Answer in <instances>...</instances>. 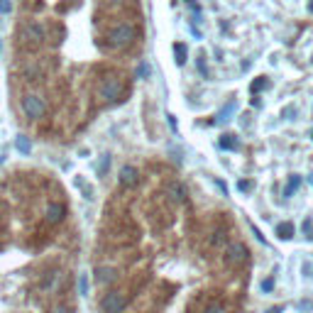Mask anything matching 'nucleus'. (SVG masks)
<instances>
[{
	"instance_id": "nucleus-1",
	"label": "nucleus",
	"mask_w": 313,
	"mask_h": 313,
	"mask_svg": "<svg viewBox=\"0 0 313 313\" xmlns=\"http://www.w3.org/2000/svg\"><path fill=\"white\" fill-rule=\"evenodd\" d=\"M135 42V27L132 25H117L108 32V44L115 49H127Z\"/></svg>"
},
{
	"instance_id": "nucleus-2",
	"label": "nucleus",
	"mask_w": 313,
	"mask_h": 313,
	"mask_svg": "<svg viewBox=\"0 0 313 313\" xmlns=\"http://www.w3.org/2000/svg\"><path fill=\"white\" fill-rule=\"evenodd\" d=\"M22 110L30 120H39V117L47 115V100L39 93H27L22 98Z\"/></svg>"
},
{
	"instance_id": "nucleus-3",
	"label": "nucleus",
	"mask_w": 313,
	"mask_h": 313,
	"mask_svg": "<svg viewBox=\"0 0 313 313\" xmlns=\"http://www.w3.org/2000/svg\"><path fill=\"white\" fill-rule=\"evenodd\" d=\"M125 306H127V296L122 291H110L103 298V311L105 313H122Z\"/></svg>"
},
{
	"instance_id": "nucleus-4",
	"label": "nucleus",
	"mask_w": 313,
	"mask_h": 313,
	"mask_svg": "<svg viewBox=\"0 0 313 313\" xmlns=\"http://www.w3.org/2000/svg\"><path fill=\"white\" fill-rule=\"evenodd\" d=\"M98 93H100V98H103L105 103L117 100V98H120V93H122V83H120V78H105V81L100 83Z\"/></svg>"
},
{
	"instance_id": "nucleus-5",
	"label": "nucleus",
	"mask_w": 313,
	"mask_h": 313,
	"mask_svg": "<svg viewBox=\"0 0 313 313\" xmlns=\"http://www.w3.org/2000/svg\"><path fill=\"white\" fill-rule=\"evenodd\" d=\"M247 247L242 245V242H233L230 247H228V252H225V262H228V267H240V264H245L247 262Z\"/></svg>"
},
{
	"instance_id": "nucleus-6",
	"label": "nucleus",
	"mask_w": 313,
	"mask_h": 313,
	"mask_svg": "<svg viewBox=\"0 0 313 313\" xmlns=\"http://www.w3.org/2000/svg\"><path fill=\"white\" fill-rule=\"evenodd\" d=\"M64 215H66V208H64L61 203H49V206H47V213H44V220H47L49 225H57V223L64 220Z\"/></svg>"
},
{
	"instance_id": "nucleus-7",
	"label": "nucleus",
	"mask_w": 313,
	"mask_h": 313,
	"mask_svg": "<svg viewBox=\"0 0 313 313\" xmlns=\"http://www.w3.org/2000/svg\"><path fill=\"white\" fill-rule=\"evenodd\" d=\"M137 179H139V174H137V169L135 167H122L120 169V176H117V181L122 184V186H135L137 184Z\"/></svg>"
},
{
	"instance_id": "nucleus-8",
	"label": "nucleus",
	"mask_w": 313,
	"mask_h": 313,
	"mask_svg": "<svg viewBox=\"0 0 313 313\" xmlns=\"http://www.w3.org/2000/svg\"><path fill=\"white\" fill-rule=\"evenodd\" d=\"M44 35H47V32H44V27H42L39 22H30V25L25 27V37L32 39V42H42Z\"/></svg>"
},
{
	"instance_id": "nucleus-9",
	"label": "nucleus",
	"mask_w": 313,
	"mask_h": 313,
	"mask_svg": "<svg viewBox=\"0 0 313 313\" xmlns=\"http://www.w3.org/2000/svg\"><path fill=\"white\" fill-rule=\"evenodd\" d=\"M98 281L100 284H108V281H115L117 279V269H113V267H98Z\"/></svg>"
},
{
	"instance_id": "nucleus-10",
	"label": "nucleus",
	"mask_w": 313,
	"mask_h": 313,
	"mask_svg": "<svg viewBox=\"0 0 313 313\" xmlns=\"http://www.w3.org/2000/svg\"><path fill=\"white\" fill-rule=\"evenodd\" d=\"M169 196H172V201L184 203V201H186V189H184L181 184H172V186H169Z\"/></svg>"
},
{
	"instance_id": "nucleus-11",
	"label": "nucleus",
	"mask_w": 313,
	"mask_h": 313,
	"mask_svg": "<svg viewBox=\"0 0 313 313\" xmlns=\"http://www.w3.org/2000/svg\"><path fill=\"white\" fill-rule=\"evenodd\" d=\"M15 149H18L20 154H30V152H32V142H30V137L18 135V139H15Z\"/></svg>"
},
{
	"instance_id": "nucleus-12",
	"label": "nucleus",
	"mask_w": 313,
	"mask_h": 313,
	"mask_svg": "<svg viewBox=\"0 0 313 313\" xmlns=\"http://www.w3.org/2000/svg\"><path fill=\"white\" fill-rule=\"evenodd\" d=\"M174 57H176V64H179V66H184V64H186V57H189V49H186V44H184V42H179V44H174Z\"/></svg>"
},
{
	"instance_id": "nucleus-13",
	"label": "nucleus",
	"mask_w": 313,
	"mask_h": 313,
	"mask_svg": "<svg viewBox=\"0 0 313 313\" xmlns=\"http://www.w3.org/2000/svg\"><path fill=\"white\" fill-rule=\"evenodd\" d=\"M276 235L281 237V240H291L293 237V225L286 220V223H281V225H276Z\"/></svg>"
},
{
	"instance_id": "nucleus-14",
	"label": "nucleus",
	"mask_w": 313,
	"mask_h": 313,
	"mask_svg": "<svg viewBox=\"0 0 313 313\" xmlns=\"http://www.w3.org/2000/svg\"><path fill=\"white\" fill-rule=\"evenodd\" d=\"M235 108H237V103H235V100H230V103L218 113V122H228V120H230V115L235 113Z\"/></svg>"
},
{
	"instance_id": "nucleus-15",
	"label": "nucleus",
	"mask_w": 313,
	"mask_h": 313,
	"mask_svg": "<svg viewBox=\"0 0 313 313\" xmlns=\"http://www.w3.org/2000/svg\"><path fill=\"white\" fill-rule=\"evenodd\" d=\"M220 147H223V149H237L240 142H237L235 135H223V137H220Z\"/></svg>"
},
{
	"instance_id": "nucleus-16",
	"label": "nucleus",
	"mask_w": 313,
	"mask_h": 313,
	"mask_svg": "<svg viewBox=\"0 0 313 313\" xmlns=\"http://www.w3.org/2000/svg\"><path fill=\"white\" fill-rule=\"evenodd\" d=\"M301 186V176H289V184H286V189H284V196H293V191Z\"/></svg>"
},
{
	"instance_id": "nucleus-17",
	"label": "nucleus",
	"mask_w": 313,
	"mask_h": 313,
	"mask_svg": "<svg viewBox=\"0 0 313 313\" xmlns=\"http://www.w3.org/2000/svg\"><path fill=\"white\" fill-rule=\"evenodd\" d=\"M267 86H269V81H267L264 76H259L257 81H252V86H250V91H252V93H259V91H264Z\"/></svg>"
},
{
	"instance_id": "nucleus-18",
	"label": "nucleus",
	"mask_w": 313,
	"mask_h": 313,
	"mask_svg": "<svg viewBox=\"0 0 313 313\" xmlns=\"http://www.w3.org/2000/svg\"><path fill=\"white\" fill-rule=\"evenodd\" d=\"M78 293L88 296V274H78Z\"/></svg>"
},
{
	"instance_id": "nucleus-19",
	"label": "nucleus",
	"mask_w": 313,
	"mask_h": 313,
	"mask_svg": "<svg viewBox=\"0 0 313 313\" xmlns=\"http://www.w3.org/2000/svg\"><path fill=\"white\" fill-rule=\"evenodd\" d=\"M203 313H228L225 311V306L223 303H211V306H206V311Z\"/></svg>"
},
{
	"instance_id": "nucleus-20",
	"label": "nucleus",
	"mask_w": 313,
	"mask_h": 313,
	"mask_svg": "<svg viewBox=\"0 0 313 313\" xmlns=\"http://www.w3.org/2000/svg\"><path fill=\"white\" fill-rule=\"evenodd\" d=\"M0 13H3V15L13 13V0H0Z\"/></svg>"
},
{
	"instance_id": "nucleus-21",
	"label": "nucleus",
	"mask_w": 313,
	"mask_h": 313,
	"mask_svg": "<svg viewBox=\"0 0 313 313\" xmlns=\"http://www.w3.org/2000/svg\"><path fill=\"white\" fill-rule=\"evenodd\" d=\"M147 74H149L147 61H139V66H137V78H147Z\"/></svg>"
},
{
	"instance_id": "nucleus-22",
	"label": "nucleus",
	"mask_w": 313,
	"mask_h": 313,
	"mask_svg": "<svg viewBox=\"0 0 313 313\" xmlns=\"http://www.w3.org/2000/svg\"><path fill=\"white\" fill-rule=\"evenodd\" d=\"M259 286H262V291H272L274 289V279H264Z\"/></svg>"
},
{
	"instance_id": "nucleus-23",
	"label": "nucleus",
	"mask_w": 313,
	"mask_h": 313,
	"mask_svg": "<svg viewBox=\"0 0 313 313\" xmlns=\"http://www.w3.org/2000/svg\"><path fill=\"white\" fill-rule=\"evenodd\" d=\"M237 189H240V191H250V189H252V181H240Z\"/></svg>"
},
{
	"instance_id": "nucleus-24",
	"label": "nucleus",
	"mask_w": 313,
	"mask_h": 313,
	"mask_svg": "<svg viewBox=\"0 0 313 313\" xmlns=\"http://www.w3.org/2000/svg\"><path fill=\"white\" fill-rule=\"evenodd\" d=\"M303 274H306V276H313V264H311V262L303 264Z\"/></svg>"
},
{
	"instance_id": "nucleus-25",
	"label": "nucleus",
	"mask_w": 313,
	"mask_h": 313,
	"mask_svg": "<svg viewBox=\"0 0 313 313\" xmlns=\"http://www.w3.org/2000/svg\"><path fill=\"white\" fill-rule=\"evenodd\" d=\"M108 164H110V156H103V164H100V174H105Z\"/></svg>"
},
{
	"instance_id": "nucleus-26",
	"label": "nucleus",
	"mask_w": 313,
	"mask_h": 313,
	"mask_svg": "<svg viewBox=\"0 0 313 313\" xmlns=\"http://www.w3.org/2000/svg\"><path fill=\"white\" fill-rule=\"evenodd\" d=\"M198 69H201V74H203V76H208V69H206V64H203V59L198 61Z\"/></svg>"
},
{
	"instance_id": "nucleus-27",
	"label": "nucleus",
	"mask_w": 313,
	"mask_h": 313,
	"mask_svg": "<svg viewBox=\"0 0 313 313\" xmlns=\"http://www.w3.org/2000/svg\"><path fill=\"white\" fill-rule=\"evenodd\" d=\"M54 313H71L66 306H59V308H54Z\"/></svg>"
},
{
	"instance_id": "nucleus-28",
	"label": "nucleus",
	"mask_w": 313,
	"mask_h": 313,
	"mask_svg": "<svg viewBox=\"0 0 313 313\" xmlns=\"http://www.w3.org/2000/svg\"><path fill=\"white\" fill-rule=\"evenodd\" d=\"M267 313H281V306H274V308H269Z\"/></svg>"
},
{
	"instance_id": "nucleus-29",
	"label": "nucleus",
	"mask_w": 313,
	"mask_h": 313,
	"mask_svg": "<svg viewBox=\"0 0 313 313\" xmlns=\"http://www.w3.org/2000/svg\"><path fill=\"white\" fill-rule=\"evenodd\" d=\"M308 10H311V13H313V0H311V3H308Z\"/></svg>"
},
{
	"instance_id": "nucleus-30",
	"label": "nucleus",
	"mask_w": 313,
	"mask_h": 313,
	"mask_svg": "<svg viewBox=\"0 0 313 313\" xmlns=\"http://www.w3.org/2000/svg\"><path fill=\"white\" fill-rule=\"evenodd\" d=\"M308 184H313V174H311V176H308Z\"/></svg>"
},
{
	"instance_id": "nucleus-31",
	"label": "nucleus",
	"mask_w": 313,
	"mask_h": 313,
	"mask_svg": "<svg viewBox=\"0 0 313 313\" xmlns=\"http://www.w3.org/2000/svg\"><path fill=\"white\" fill-rule=\"evenodd\" d=\"M311 139H313V132H311Z\"/></svg>"
},
{
	"instance_id": "nucleus-32",
	"label": "nucleus",
	"mask_w": 313,
	"mask_h": 313,
	"mask_svg": "<svg viewBox=\"0 0 313 313\" xmlns=\"http://www.w3.org/2000/svg\"><path fill=\"white\" fill-rule=\"evenodd\" d=\"M186 3H191V0H186Z\"/></svg>"
},
{
	"instance_id": "nucleus-33",
	"label": "nucleus",
	"mask_w": 313,
	"mask_h": 313,
	"mask_svg": "<svg viewBox=\"0 0 313 313\" xmlns=\"http://www.w3.org/2000/svg\"><path fill=\"white\" fill-rule=\"evenodd\" d=\"M0 49H3V47H0Z\"/></svg>"
}]
</instances>
